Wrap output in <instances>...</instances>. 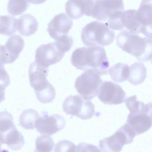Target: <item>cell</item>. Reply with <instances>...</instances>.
<instances>
[{"mask_svg": "<svg viewBox=\"0 0 152 152\" xmlns=\"http://www.w3.org/2000/svg\"><path fill=\"white\" fill-rule=\"evenodd\" d=\"M0 152H8V150H5L4 149L1 148V144L0 143Z\"/></svg>", "mask_w": 152, "mask_h": 152, "instance_id": "35", "label": "cell"}, {"mask_svg": "<svg viewBox=\"0 0 152 152\" xmlns=\"http://www.w3.org/2000/svg\"><path fill=\"white\" fill-rule=\"evenodd\" d=\"M65 125V119L58 114L49 115L43 111L41 116L36 121L35 128L38 132L42 135H51L62 129Z\"/></svg>", "mask_w": 152, "mask_h": 152, "instance_id": "7", "label": "cell"}, {"mask_svg": "<svg viewBox=\"0 0 152 152\" xmlns=\"http://www.w3.org/2000/svg\"><path fill=\"white\" fill-rule=\"evenodd\" d=\"M136 17L142 28V34L151 39V0H142L136 10Z\"/></svg>", "mask_w": 152, "mask_h": 152, "instance_id": "15", "label": "cell"}, {"mask_svg": "<svg viewBox=\"0 0 152 152\" xmlns=\"http://www.w3.org/2000/svg\"><path fill=\"white\" fill-rule=\"evenodd\" d=\"M55 145L53 139L48 135H42L36 140V148L33 152H52Z\"/></svg>", "mask_w": 152, "mask_h": 152, "instance_id": "24", "label": "cell"}, {"mask_svg": "<svg viewBox=\"0 0 152 152\" xmlns=\"http://www.w3.org/2000/svg\"><path fill=\"white\" fill-rule=\"evenodd\" d=\"M10 83V77L5 71L4 66H0V86L7 87Z\"/></svg>", "mask_w": 152, "mask_h": 152, "instance_id": "31", "label": "cell"}, {"mask_svg": "<svg viewBox=\"0 0 152 152\" xmlns=\"http://www.w3.org/2000/svg\"><path fill=\"white\" fill-rule=\"evenodd\" d=\"M17 29V20L10 15H0V34L10 36Z\"/></svg>", "mask_w": 152, "mask_h": 152, "instance_id": "23", "label": "cell"}, {"mask_svg": "<svg viewBox=\"0 0 152 152\" xmlns=\"http://www.w3.org/2000/svg\"><path fill=\"white\" fill-rule=\"evenodd\" d=\"M28 7V0H9L7 11L12 15H18L26 11Z\"/></svg>", "mask_w": 152, "mask_h": 152, "instance_id": "25", "label": "cell"}, {"mask_svg": "<svg viewBox=\"0 0 152 152\" xmlns=\"http://www.w3.org/2000/svg\"><path fill=\"white\" fill-rule=\"evenodd\" d=\"M0 143L5 144L10 149L18 150L25 143L24 137L14 125L10 129L0 132Z\"/></svg>", "mask_w": 152, "mask_h": 152, "instance_id": "17", "label": "cell"}, {"mask_svg": "<svg viewBox=\"0 0 152 152\" xmlns=\"http://www.w3.org/2000/svg\"><path fill=\"white\" fill-rule=\"evenodd\" d=\"M99 99L106 104H118L125 102L126 94L122 87L112 81L102 83L97 93Z\"/></svg>", "mask_w": 152, "mask_h": 152, "instance_id": "9", "label": "cell"}, {"mask_svg": "<svg viewBox=\"0 0 152 152\" xmlns=\"http://www.w3.org/2000/svg\"><path fill=\"white\" fill-rule=\"evenodd\" d=\"M116 45L124 51L134 56L142 62L150 61L151 58V39L142 37L138 34L128 30H122L116 37Z\"/></svg>", "mask_w": 152, "mask_h": 152, "instance_id": "2", "label": "cell"}, {"mask_svg": "<svg viewBox=\"0 0 152 152\" xmlns=\"http://www.w3.org/2000/svg\"><path fill=\"white\" fill-rule=\"evenodd\" d=\"M76 152H101V151L94 145L86 142H81L77 145Z\"/></svg>", "mask_w": 152, "mask_h": 152, "instance_id": "30", "label": "cell"}, {"mask_svg": "<svg viewBox=\"0 0 152 152\" xmlns=\"http://www.w3.org/2000/svg\"><path fill=\"white\" fill-rule=\"evenodd\" d=\"M121 28L126 27L128 31L134 34H142V28L136 17V10H128L122 11L119 15Z\"/></svg>", "mask_w": 152, "mask_h": 152, "instance_id": "18", "label": "cell"}, {"mask_svg": "<svg viewBox=\"0 0 152 152\" xmlns=\"http://www.w3.org/2000/svg\"><path fill=\"white\" fill-rule=\"evenodd\" d=\"M124 10L123 0H95L91 16L100 21H105L113 14Z\"/></svg>", "mask_w": 152, "mask_h": 152, "instance_id": "8", "label": "cell"}, {"mask_svg": "<svg viewBox=\"0 0 152 152\" xmlns=\"http://www.w3.org/2000/svg\"><path fill=\"white\" fill-rule=\"evenodd\" d=\"M102 83L100 75L91 69H87L76 78L75 87L84 100H90L97 95Z\"/></svg>", "mask_w": 152, "mask_h": 152, "instance_id": "5", "label": "cell"}, {"mask_svg": "<svg viewBox=\"0 0 152 152\" xmlns=\"http://www.w3.org/2000/svg\"><path fill=\"white\" fill-rule=\"evenodd\" d=\"M73 22L64 13L56 15L49 23L47 30L51 37L57 40L61 36L67 34L71 28Z\"/></svg>", "mask_w": 152, "mask_h": 152, "instance_id": "12", "label": "cell"}, {"mask_svg": "<svg viewBox=\"0 0 152 152\" xmlns=\"http://www.w3.org/2000/svg\"><path fill=\"white\" fill-rule=\"evenodd\" d=\"M73 43L74 40L72 38L67 34L61 36L55 42L58 49L64 53L70 50L73 45Z\"/></svg>", "mask_w": 152, "mask_h": 152, "instance_id": "28", "label": "cell"}, {"mask_svg": "<svg viewBox=\"0 0 152 152\" xmlns=\"http://www.w3.org/2000/svg\"><path fill=\"white\" fill-rule=\"evenodd\" d=\"M151 111L144 110L131 113L128 115L126 124L136 135L142 134L151 126Z\"/></svg>", "mask_w": 152, "mask_h": 152, "instance_id": "13", "label": "cell"}, {"mask_svg": "<svg viewBox=\"0 0 152 152\" xmlns=\"http://www.w3.org/2000/svg\"><path fill=\"white\" fill-rule=\"evenodd\" d=\"M38 28V22L31 14H23L17 20V29L20 34L29 36L36 33Z\"/></svg>", "mask_w": 152, "mask_h": 152, "instance_id": "19", "label": "cell"}, {"mask_svg": "<svg viewBox=\"0 0 152 152\" xmlns=\"http://www.w3.org/2000/svg\"><path fill=\"white\" fill-rule=\"evenodd\" d=\"M95 0H68L65 4V11L71 19H78L84 14L91 16Z\"/></svg>", "mask_w": 152, "mask_h": 152, "instance_id": "14", "label": "cell"}, {"mask_svg": "<svg viewBox=\"0 0 152 152\" xmlns=\"http://www.w3.org/2000/svg\"><path fill=\"white\" fill-rule=\"evenodd\" d=\"M39 117L37 112L32 109L24 110L20 116V124L26 129H33L35 128L37 119Z\"/></svg>", "mask_w": 152, "mask_h": 152, "instance_id": "22", "label": "cell"}, {"mask_svg": "<svg viewBox=\"0 0 152 152\" xmlns=\"http://www.w3.org/2000/svg\"><path fill=\"white\" fill-rule=\"evenodd\" d=\"M24 46V42L19 35H12L4 46L6 55V64L14 62L19 56Z\"/></svg>", "mask_w": 152, "mask_h": 152, "instance_id": "16", "label": "cell"}, {"mask_svg": "<svg viewBox=\"0 0 152 152\" xmlns=\"http://www.w3.org/2000/svg\"><path fill=\"white\" fill-rule=\"evenodd\" d=\"M136 135L134 130L126 123L110 137L99 141L102 152H121L123 146L132 142Z\"/></svg>", "mask_w": 152, "mask_h": 152, "instance_id": "4", "label": "cell"}, {"mask_svg": "<svg viewBox=\"0 0 152 152\" xmlns=\"http://www.w3.org/2000/svg\"><path fill=\"white\" fill-rule=\"evenodd\" d=\"M54 152H76V146L69 140H61L55 145Z\"/></svg>", "mask_w": 152, "mask_h": 152, "instance_id": "29", "label": "cell"}, {"mask_svg": "<svg viewBox=\"0 0 152 152\" xmlns=\"http://www.w3.org/2000/svg\"><path fill=\"white\" fill-rule=\"evenodd\" d=\"M5 87L0 86V103L5 99Z\"/></svg>", "mask_w": 152, "mask_h": 152, "instance_id": "33", "label": "cell"}, {"mask_svg": "<svg viewBox=\"0 0 152 152\" xmlns=\"http://www.w3.org/2000/svg\"><path fill=\"white\" fill-rule=\"evenodd\" d=\"M71 62L78 69H91L100 75L107 74L109 69L106 50L100 46L76 49L71 55Z\"/></svg>", "mask_w": 152, "mask_h": 152, "instance_id": "1", "label": "cell"}, {"mask_svg": "<svg viewBox=\"0 0 152 152\" xmlns=\"http://www.w3.org/2000/svg\"><path fill=\"white\" fill-rule=\"evenodd\" d=\"M49 69L36 62L31 63L28 69L29 81L36 94L49 88L52 85L47 80Z\"/></svg>", "mask_w": 152, "mask_h": 152, "instance_id": "11", "label": "cell"}, {"mask_svg": "<svg viewBox=\"0 0 152 152\" xmlns=\"http://www.w3.org/2000/svg\"><path fill=\"white\" fill-rule=\"evenodd\" d=\"M125 101L126 106L131 113L151 110V103L145 104L143 102L137 101L136 95L128 97Z\"/></svg>", "mask_w": 152, "mask_h": 152, "instance_id": "26", "label": "cell"}, {"mask_svg": "<svg viewBox=\"0 0 152 152\" xmlns=\"http://www.w3.org/2000/svg\"><path fill=\"white\" fill-rule=\"evenodd\" d=\"M147 70L141 62H135L129 66V75L127 80L133 85H138L145 80Z\"/></svg>", "mask_w": 152, "mask_h": 152, "instance_id": "20", "label": "cell"}, {"mask_svg": "<svg viewBox=\"0 0 152 152\" xmlns=\"http://www.w3.org/2000/svg\"><path fill=\"white\" fill-rule=\"evenodd\" d=\"M62 107L66 114L75 116L83 120L91 118L95 113L93 103L86 101L78 95L67 97L62 104Z\"/></svg>", "mask_w": 152, "mask_h": 152, "instance_id": "6", "label": "cell"}, {"mask_svg": "<svg viewBox=\"0 0 152 152\" xmlns=\"http://www.w3.org/2000/svg\"><path fill=\"white\" fill-rule=\"evenodd\" d=\"M115 32L111 30L107 23L92 21L82 29L81 38L87 46H104L111 44L115 39Z\"/></svg>", "mask_w": 152, "mask_h": 152, "instance_id": "3", "label": "cell"}, {"mask_svg": "<svg viewBox=\"0 0 152 152\" xmlns=\"http://www.w3.org/2000/svg\"><path fill=\"white\" fill-rule=\"evenodd\" d=\"M46 0H28V1L34 4H41L44 3Z\"/></svg>", "mask_w": 152, "mask_h": 152, "instance_id": "34", "label": "cell"}, {"mask_svg": "<svg viewBox=\"0 0 152 152\" xmlns=\"http://www.w3.org/2000/svg\"><path fill=\"white\" fill-rule=\"evenodd\" d=\"M108 72L114 81L121 83L128 78L129 66L127 64L119 62L109 69Z\"/></svg>", "mask_w": 152, "mask_h": 152, "instance_id": "21", "label": "cell"}, {"mask_svg": "<svg viewBox=\"0 0 152 152\" xmlns=\"http://www.w3.org/2000/svg\"><path fill=\"white\" fill-rule=\"evenodd\" d=\"M64 56V53L58 49L55 42H51L42 45L36 50L35 62L48 68L50 65L59 62Z\"/></svg>", "mask_w": 152, "mask_h": 152, "instance_id": "10", "label": "cell"}, {"mask_svg": "<svg viewBox=\"0 0 152 152\" xmlns=\"http://www.w3.org/2000/svg\"><path fill=\"white\" fill-rule=\"evenodd\" d=\"M14 125L13 118L10 113L7 111L0 112V132H4Z\"/></svg>", "mask_w": 152, "mask_h": 152, "instance_id": "27", "label": "cell"}, {"mask_svg": "<svg viewBox=\"0 0 152 152\" xmlns=\"http://www.w3.org/2000/svg\"><path fill=\"white\" fill-rule=\"evenodd\" d=\"M6 64V55L4 46L0 45V66Z\"/></svg>", "mask_w": 152, "mask_h": 152, "instance_id": "32", "label": "cell"}]
</instances>
